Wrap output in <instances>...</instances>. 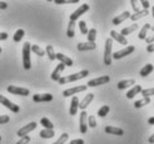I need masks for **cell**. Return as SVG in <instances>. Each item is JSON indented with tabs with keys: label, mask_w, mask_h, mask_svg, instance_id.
Listing matches in <instances>:
<instances>
[{
	"label": "cell",
	"mask_w": 154,
	"mask_h": 144,
	"mask_svg": "<svg viewBox=\"0 0 154 144\" xmlns=\"http://www.w3.org/2000/svg\"><path fill=\"white\" fill-rule=\"evenodd\" d=\"M88 75H89V72H88V70H87V69H84V70H82V72H78V73H76V74L67 75V76L60 77V78H59V81H58V83H59L60 85H64V84H68V83L79 81V79H82V78L87 77Z\"/></svg>",
	"instance_id": "1"
},
{
	"label": "cell",
	"mask_w": 154,
	"mask_h": 144,
	"mask_svg": "<svg viewBox=\"0 0 154 144\" xmlns=\"http://www.w3.org/2000/svg\"><path fill=\"white\" fill-rule=\"evenodd\" d=\"M30 43H26L23 44V66L26 70L30 69L31 68V62H30Z\"/></svg>",
	"instance_id": "2"
},
{
	"label": "cell",
	"mask_w": 154,
	"mask_h": 144,
	"mask_svg": "<svg viewBox=\"0 0 154 144\" xmlns=\"http://www.w3.org/2000/svg\"><path fill=\"white\" fill-rule=\"evenodd\" d=\"M112 47L113 40L111 38H107L105 41V51H104V64L109 66L112 64Z\"/></svg>",
	"instance_id": "3"
},
{
	"label": "cell",
	"mask_w": 154,
	"mask_h": 144,
	"mask_svg": "<svg viewBox=\"0 0 154 144\" xmlns=\"http://www.w3.org/2000/svg\"><path fill=\"white\" fill-rule=\"evenodd\" d=\"M134 51H135V47L133 46V45H130V46H126V48H123V49H121V51L112 54V58L117 60V59H121V58H123V57L128 56V55L133 54Z\"/></svg>",
	"instance_id": "4"
},
{
	"label": "cell",
	"mask_w": 154,
	"mask_h": 144,
	"mask_svg": "<svg viewBox=\"0 0 154 144\" xmlns=\"http://www.w3.org/2000/svg\"><path fill=\"white\" fill-rule=\"evenodd\" d=\"M89 8H91V7H89L88 4H83L81 7L77 8L76 10H75V11H74L73 14L69 16V20H70V21H74V23H75V21H76V20L81 17V16H83L85 12L88 11Z\"/></svg>",
	"instance_id": "5"
},
{
	"label": "cell",
	"mask_w": 154,
	"mask_h": 144,
	"mask_svg": "<svg viewBox=\"0 0 154 144\" xmlns=\"http://www.w3.org/2000/svg\"><path fill=\"white\" fill-rule=\"evenodd\" d=\"M0 104L6 106L9 111H11L14 113H18L20 111L19 106L17 105V104H15V103H12V102H10L7 97H5L4 95H1V94H0Z\"/></svg>",
	"instance_id": "6"
},
{
	"label": "cell",
	"mask_w": 154,
	"mask_h": 144,
	"mask_svg": "<svg viewBox=\"0 0 154 144\" xmlns=\"http://www.w3.org/2000/svg\"><path fill=\"white\" fill-rule=\"evenodd\" d=\"M111 81L109 76L107 75H104V76H100V77L94 78V79H91L87 83V87H95V86H100V85H104V84H107L108 82Z\"/></svg>",
	"instance_id": "7"
},
{
	"label": "cell",
	"mask_w": 154,
	"mask_h": 144,
	"mask_svg": "<svg viewBox=\"0 0 154 144\" xmlns=\"http://www.w3.org/2000/svg\"><path fill=\"white\" fill-rule=\"evenodd\" d=\"M8 93H11L14 95H20V96H28L30 94V90L25 87H18V86H8Z\"/></svg>",
	"instance_id": "8"
},
{
	"label": "cell",
	"mask_w": 154,
	"mask_h": 144,
	"mask_svg": "<svg viewBox=\"0 0 154 144\" xmlns=\"http://www.w3.org/2000/svg\"><path fill=\"white\" fill-rule=\"evenodd\" d=\"M36 127H37V123H36V122H30V123H28L27 125L23 126V127L17 132V135L19 137L26 136V135H28V133L32 132Z\"/></svg>",
	"instance_id": "9"
},
{
	"label": "cell",
	"mask_w": 154,
	"mask_h": 144,
	"mask_svg": "<svg viewBox=\"0 0 154 144\" xmlns=\"http://www.w3.org/2000/svg\"><path fill=\"white\" fill-rule=\"evenodd\" d=\"M87 90V86L86 85H79L76 86V87H72V88H68V90H65L63 92V96L64 97H69V96H73L77 93H82V92H85Z\"/></svg>",
	"instance_id": "10"
},
{
	"label": "cell",
	"mask_w": 154,
	"mask_h": 144,
	"mask_svg": "<svg viewBox=\"0 0 154 144\" xmlns=\"http://www.w3.org/2000/svg\"><path fill=\"white\" fill-rule=\"evenodd\" d=\"M32 100L34 102H37V103H42V102H51L54 100V96L51 94L48 93H44V94H35L32 96Z\"/></svg>",
	"instance_id": "11"
},
{
	"label": "cell",
	"mask_w": 154,
	"mask_h": 144,
	"mask_svg": "<svg viewBox=\"0 0 154 144\" xmlns=\"http://www.w3.org/2000/svg\"><path fill=\"white\" fill-rule=\"evenodd\" d=\"M87 113L83 111L81 114V116H79V131H81L82 134H85V133L87 132Z\"/></svg>",
	"instance_id": "12"
},
{
	"label": "cell",
	"mask_w": 154,
	"mask_h": 144,
	"mask_svg": "<svg viewBox=\"0 0 154 144\" xmlns=\"http://www.w3.org/2000/svg\"><path fill=\"white\" fill-rule=\"evenodd\" d=\"M64 69H65V65H63V64H58L57 66L55 67V69L54 72L51 73V79L53 81H55V82H58L59 81V78L62 77V74H63V72H64Z\"/></svg>",
	"instance_id": "13"
},
{
	"label": "cell",
	"mask_w": 154,
	"mask_h": 144,
	"mask_svg": "<svg viewBox=\"0 0 154 144\" xmlns=\"http://www.w3.org/2000/svg\"><path fill=\"white\" fill-rule=\"evenodd\" d=\"M93 100H94V94L88 93L84 98H83V100H82V102H79V104H78V109H81L82 111H84V109H86L91 103H92Z\"/></svg>",
	"instance_id": "14"
},
{
	"label": "cell",
	"mask_w": 154,
	"mask_h": 144,
	"mask_svg": "<svg viewBox=\"0 0 154 144\" xmlns=\"http://www.w3.org/2000/svg\"><path fill=\"white\" fill-rule=\"evenodd\" d=\"M111 39H112V40L114 39L115 41H117V43L121 44V45L127 46V39L125 38V37H123L119 32H117V31H115V30H111Z\"/></svg>",
	"instance_id": "15"
},
{
	"label": "cell",
	"mask_w": 154,
	"mask_h": 144,
	"mask_svg": "<svg viewBox=\"0 0 154 144\" xmlns=\"http://www.w3.org/2000/svg\"><path fill=\"white\" fill-rule=\"evenodd\" d=\"M56 59H58V60L60 62V64L65 65V67L66 66H73V59L70 58V57H68V56H66V55L62 54V53L56 54Z\"/></svg>",
	"instance_id": "16"
},
{
	"label": "cell",
	"mask_w": 154,
	"mask_h": 144,
	"mask_svg": "<svg viewBox=\"0 0 154 144\" xmlns=\"http://www.w3.org/2000/svg\"><path fill=\"white\" fill-rule=\"evenodd\" d=\"M97 47L96 43H89V41H86V43H79L77 45V49L79 51H93Z\"/></svg>",
	"instance_id": "17"
},
{
	"label": "cell",
	"mask_w": 154,
	"mask_h": 144,
	"mask_svg": "<svg viewBox=\"0 0 154 144\" xmlns=\"http://www.w3.org/2000/svg\"><path fill=\"white\" fill-rule=\"evenodd\" d=\"M130 17H131V12H128V11L122 12L121 15L116 16L115 18L113 19V25H115V26H119V25H121V23H123V21H125V20H126L127 18H130Z\"/></svg>",
	"instance_id": "18"
},
{
	"label": "cell",
	"mask_w": 154,
	"mask_h": 144,
	"mask_svg": "<svg viewBox=\"0 0 154 144\" xmlns=\"http://www.w3.org/2000/svg\"><path fill=\"white\" fill-rule=\"evenodd\" d=\"M139 29V25L137 23H133V25H131V26H128V27H125L123 28L122 30H121V35L123 36V37H125L126 38V36L131 35V34H133L135 30H137Z\"/></svg>",
	"instance_id": "19"
},
{
	"label": "cell",
	"mask_w": 154,
	"mask_h": 144,
	"mask_svg": "<svg viewBox=\"0 0 154 144\" xmlns=\"http://www.w3.org/2000/svg\"><path fill=\"white\" fill-rule=\"evenodd\" d=\"M78 104H79V100L77 96H74L72 102H70V107H69V114L72 116H75L78 111Z\"/></svg>",
	"instance_id": "20"
},
{
	"label": "cell",
	"mask_w": 154,
	"mask_h": 144,
	"mask_svg": "<svg viewBox=\"0 0 154 144\" xmlns=\"http://www.w3.org/2000/svg\"><path fill=\"white\" fill-rule=\"evenodd\" d=\"M105 132L107 133V134H113V135H123L124 134V131L121 127H116V126H106L105 127Z\"/></svg>",
	"instance_id": "21"
},
{
	"label": "cell",
	"mask_w": 154,
	"mask_h": 144,
	"mask_svg": "<svg viewBox=\"0 0 154 144\" xmlns=\"http://www.w3.org/2000/svg\"><path fill=\"white\" fill-rule=\"evenodd\" d=\"M142 86L141 85H135L133 88H131V90H128L126 93V97L128 98V100H132V98H134L137 94L141 93V90H142Z\"/></svg>",
	"instance_id": "22"
},
{
	"label": "cell",
	"mask_w": 154,
	"mask_h": 144,
	"mask_svg": "<svg viewBox=\"0 0 154 144\" xmlns=\"http://www.w3.org/2000/svg\"><path fill=\"white\" fill-rule=\"evenodd\" d=\"M135 84V79H124L117 83V88L119 90H125L127 87H131Z\"/></svg>",
	"instance_id": "23"
},
{
	"label": "cell",
	"mask_w": 154,
	"mask_h": 144,
	"mask_svg": "<svg viewBox=\"0 0 154 144\" xmlns=\"http://www.w3.org/2000/svg\"><path fill=\"white\" fill-rule=\"evenodd\" d=\"M151 29H152V26H151L150 23H145V25L142 27V29L140 30L139 38L142 39V40H144V39L146 38V35H147V32H149V30H151Z\"/></svg>",
	"instance_id": "24"
},
{
	"label": "cell",
	"mask_w": 154,
	"mask_h": 144,
	"mask_svg": "<svg viewBox=\"0 0 154 144\" xmlns=\"http://www.w3.org/2000/svg\"><path fill=\"white\" fill-rule=\"evenodd\" d=\"M149 15V11L147 10H140V11H137V12H134L133 15H131V20L132 21H136V20H139V19H141L142 17H145V16H147Z\"/></svg>",
	"instance_id": "25"
},
{
	"label": "cell",
	"mask_w": 154,
	"mask_h": 144,
	"mask_svg": "<svg viewBox=\"0 0 154 144\" xmlns=\"http://www.w3.org/2000/svg\"><path fill=\"white\" fill-rule=\"evenodd\" d=\"M152 72H153V65H152V64H147V65H145L142 69L140 70V75H141L142 77H146V76H149Z\"/></svg>",
	"instance_id": "26"
},
{
	"label": "cell",
	"mask_w": 154,
	"mask_h": 144,
	"mask_svg": "<svg viewBox=\"0 0 154 144\" xmlns=\"http://www.w3.org/2000/svg\"><path fill=\"white\" fill-rule=\"evenodd\" d=\"M39 136L42 139H51L55 136V131L54 130H46L44 129L39 132Z\"/></svg>",
	"instance_id": "27"
},
{
	"label": "cell",
	"mask_w": 154,
	"mask_h": 144,
	"mask_svg": "<svg viewBox=\"0 0 154 144\" xmlns=\"http://www.w3.org/2000/svg\"><path fill=\"white\" fill-rule=\"evenodd\" d=\"M151 103V97H143L142 100H139V101L134 102V107L135 109H141L144 105H147Z\"/></svg>",
	"instance_id": "28"
},
{
	"label": "cell",
	"mask_w": 154,
	"mask_h": 144,
	"mask_svg": "<svg viewBox=\"0 0 154 144\" xmlns=\"http://www.w3.org/2000/svg\"><path fill=\"white\" fill-rule=\"evenodd\" d=\"M66 35H67L68 38H74L75 37V23L74 21H69L68 26H67Z\"/></svg>",
	"instance_id": "29"
},
{
	"label": "cell",
	"mask_w": 154,
	"mask_h": 144,
	"mask_svg": "<svg viewBox=\"0 0 154 144\" xmlns=\"http://www.w3.org/2000/svg\"><path fill=\"white\" fill-rule=\"evenodd\" d=\"M40 124H42L46 130H53L54 129V123H53V122H50V120L49 118H47V117H42V120H40Z\"/></svg>",
	"instance_id": "30"
},
{
	"label": "cell",
	"mask_w": 154,
	"mask_h": 144,
	"mask_svg": "<svg viewBox=\"0 0 154 144\" xmlns=\"http://www.w3.org/2000/svg\"><path fill=\"white\" fill-rule=\"evenodd\" d=\"M45 53L47 54V56H48V58H49L50 60H55V59H56V54H55V51L51 45H48V46L46 47V51H45Z\"/></svg>",
	"instance_id": "31"
},
{
	"label": "cell",
	"mask_w": 154,
	"mask_h": 144,
	"mask_svg": "<svg viewBox=\"0 0 154 144\" xmlns=\"http://www.w3.org/2000/svg\"><path fill=\"white\" fill-rule=\"evenodd\" d=\"M30 51H32V53H35L37 56H40V57H42V56H45V51L42 49V48H40L39 46H37V45H32V46L30 47Z\"/></svg>",
	"instance_id": "32"
},
{
	"label": "cell",
	"mask_w": 154,
	"mask_h": 144,
	"mask_svg": "<svg viewBox=\"0 0 154 144\" xmlns=\"http://www.w3.org/2000/svg\"><path fill=\"white\" fill-rule=\"evenodd\" d=\"M96 36H97V30L95 28H92L91 30H88V32H87V39H88L89 43H95Z\"/></svg>",
	"instance_id": "33"
},
{
	"label": "cell",
	"mask_w": 154,
	"mask_h": 144,
	"mask_svg": "<svg viewBox=\"0 0 154 144\" xmlns=\"http://www.w3.org/2000/svg\"><path fill=\"white\" fill-rule=\"evenodd\" d=\"M108 112H109V106L103 105L100 109H98V111H97V115H98L100 117H105L108 114Z\"/></svg>",
	"instance_id": "34"
},
{
	"label": "cell",
	"mask_w": 154,
	"mask_h": 144,
	"mask_svg": "<svg viewBox=\"0 0 154 144\" xmlns=\"http://www.w3.org/2000/svg\"><path fill=\"white\" fill-rule=\"evenodd\" d=\"M23 36H25V30H23V29H18V30L15 32V35H14V41L19 43L20 40L23 38Z\"/></svg>",
	"instance_id": "35"
},
{
	"label": "cell",
	"mask_w": 154,
	"mask_h": 144,
	"mask_svg": "<svg viewBox=\"0 0 154 144\" xmlns=\"http://www.w3.org/2000/svg\"><path fill=\"white\" fill-rule=\"evenodd\" d=\"M97 125L96 118L94 115H91V116H87V126H89L91 129H95Z\"/></svg>",
	"instance_id": "36"
},
{
	"label": "cell",
	"mask_w": 154,
	"mask_h": 144,
	"mask_svg": "<svg viewBox=\"0 0 154 144\" xmlns=\"http://www.w3.org/2000/svg\"><path fill=\"white\" fill-rule=\"evenodd\" d=\"M67 140H68V133H63L53 144H65Z\"/></svg>",
	"instance_id": "37"
},
{
	"label": "cell",
	"mask_w": 154,
	"mask_h": 144,
	"mask_svg": "<svg viewBox=\"0 0 154 144\" xmlns=\"http://www.w3.org/2000/svg\"><path fill=\"white\" fill-rule=\"evenodd\" d=\"M78 26H79V29H81L82 35H87V32H88V28H87V26H86V23H85L84 20H81V21L78 23Z\"/></svg>",
	"instance_id": "38"
},
{
	"label": "cell",
	"mask_w": 154,
	"mask_h": 144,
	"mask_svg": "<svg viewBox=\"0 0 154 144\" xmlns=\"http://www.w3.org/2000/svg\"><path fill=\"white\" fill-rule=\"evenodd\" d=\"M141 94H142L143 97H151L154 94V88H145V90H141Z\"/></svg>",
	"instance_id": "39"
},
{
	"label": "cell",
	"mask_w": 154,
	"mask_h": 144,
	"mask_svg": "<svg viewBox=\"0 0 154 144\" xmlns=\"http://www.w3.org/2000/svg\"><path fill=\"white\" fill-rule=\"evenodd\" d=\"M78 0H55V4L57 5H65V4H77Z\"/></svg>",
	"instance_id": "40"
},
{
	"label": "cell",
	"mask_w": 154,
	"mask_h": 144,
	"mask_svg": "<svg viewBox=\"0 0 154 144\" xmlns=\"http://www.w3.org/2000/svg\"><path fill=\"white\" fill-rule=\"evenodd\" d=\"M10 122V117L8 115H0V125L1 124H7Z\"/></svg>",
	"instance_id": "41"
},
{
	"label": "cell",
	"mask_w": 154,
	"mask_h": 144,
	"mask_svg": "<svg viewBox=\"0 0 154 144\" xmlns=\"http://www.w3.org/2000/svg\"><path fill=\"white\" fill-rule=\"evenodd\" d=\"M29 142H30V137L28 136V135H26V136L21 137V139H20V140L18 141L16 144H28Z\"/></svg>",
	"instance_id": "42"
},
{
	"label": "cell",
	"mask_w": 154,
	"mask_h": 144,
	"mask_svg": "<svg viewBox=\"0 0 154 144\" xmlns=\"http://www.w3.org/2000/svg\"><path fill=\"white\" fill-rule=\"evenodd\" d=\"M141 5H142V7L144 8V10H147V9L150 8V1H147V0H142V1H141Z\"/></svg>",
	"instance_id": "43"
},
{
	"label": "cell",
	"mask_w": 154,
	"mask_h": 144,
	"mask_svg": "<svg viewBox=\"0 0 154 144\" xmlns=\"http://www.w3.org/2000/svg\"><path fill=\"white\" fill-rule=\"evenodd\" d=\"M69 144H85L83 139H76V140H72Z\"/></svg>",
	"instance_id": "44"
},
{
	"label": "cell",
	"mask_w": 154,
	"mask_h": 144,
	"mask_svg": "<svg viewBox=\"0 0 154 144\" xmlns=\"http://www.w3.org/2000/svg\"><path fill=\"white\" fill-rule=\"evenodd\" d=\"M8 8V4L5 1H0V10H5Z\"/></svg>",
	"instance_id": "45"
},
{
	"label": "cell",
	"mask_w": 154,
	"mask_h": 144,
	"mask_svg": "<svg viewBox=\"0 0 154 144\" xmlns=\"http://www.w3.org/2000/svg\"><path fill=\"white\" fill-rule=\"evenodd\" d=\"M131 5H132V8L135 10V12H137V11H140V9H139V7L136 6V1H134V0H132L131 1Z\"/></svg>",
	"instance_id": "46"
},
{
	"label": "cell",
	"mask_w": 154,
	"mask_h": 144,
	"mask_svg": "<svg viewBox=\"0 0 154 144\" xmlns=\"http://www.w3.org/2000/svg\"><path fill=\"white\" fill-rule=\"evenodd\" d=\"M6 39H8L7 32H0V40H6Z\"/></svg>",
	"instance_id": "47"
},
{
	"label": "cell",
	"mask_w": 154,
	"mask_h": 144,
	"mask_svg": "<svg viewBox=\"0 0 154 144\" xmlns=\"http://www.w3.org/2000/svg\"><path fill=\"white\" fill-rule=\"evenodd\" d=\"M144 40H145V41L147 43V45H149V44H153L154 38H153V36H150V37H147V38H145Z\"/></svg>",
	"instance_id": "48"
},
{
	"label": "cell",
	"mask_w": 154,
	"mask_h": 144,
	"mask_svg": "<svg viewBox=\"0 0 154 144\" xmlns=\"http://www.w3.org/2000/svg\"><path fill=\"white\" fill-rule=\"evenodd\" d=\"M147 51H149V53H153V51H154V45L153 44H149V45H147Z\"/></svg>",
	"instance_id": "49"
},
{
	"label": "cell",
	"mask_w": 154,
	"mask_h": 144,
	"mask_svg": "<svg viewBox=\"0 0 154 144\" xmlns=\"http://www.w3.org/2000/svg\"><path fill=\"white\" fill-rule=\"evenodd\" d=\"M149 142H150L151 144L154 143V135H151V136L149 137Z\"/></svg>",
	"instance_id": "50"
},
{
	"label": "cell",
	"mask_w": 154,
	"mask_h": 144,
	"mask_svg": "<svg viewBox=\"0 0 154 144\" xmlns=\"http://www.w3.org/2000/svg\"><path fill=\"white\" fill-rule=\"evenodd\" d=\"M149 123H150V124H154V117L153 116H151L150 118H149Z\"/></svg>",
	"instance_id": "51"
},
{
	"label": "cell",
	"mask_w": 154,
	"mask_h": 144,
	"mask_svg": "<svg viewBox=\"0 0 154 144\" xmlns=\"http://www.w3.org/2000/svg\"><path fill=\"white\" fill-rule=\"evenodd\" d=\"M1 51H2V48H1V47H0V53H1Z\"/></svg>",
	"instance_id": "52"
},
{
	"label": "cell",
	"mask_w": 154,
	"mask_h": 144,
	"mask_svg": "<svg viewBox=\"0 0 154 144\" xmlns=\"http://www.w3.org/2000/svg\"><path fill=\"white\" fill-rule=\"evenodd\" d=\"M0 142H1V135H0Z\"/></svg>",
	"instance_id": "53"
}]
</instances>
